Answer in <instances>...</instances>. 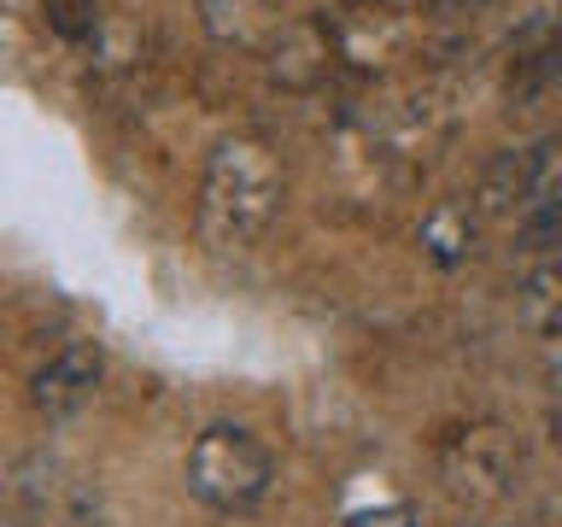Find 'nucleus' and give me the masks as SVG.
Returning <instances> with one entry per match:
<instances>
[{
  "label": "nucleus",
  "mask_w": 562,
  "mask_h": 527,
  "mask_svg": "<svg viewBox=\"0 0 562 527\" xmlns=\"http://www.w3.org/2000/svg\"><path fill=\"white\" fill-rule=\"evenodd\" d=\"M270 474H276L270 451H263L246 428H235V422L205 428L188 451V492L200 504L223 509V516H246L252 504H263Z\"/></svg>",
  "instance_id": "f03ea898"
},
{
  "label": "nucleus",
  "mask_w": 562,
  "mask_h": 527,
  "mask_svg": "<svg viewBox=\"0 0 562 527\" xmlns=\"http://www.w3.org/2000/svg\"><path fill=\"white\" fill-rule=\"evenodd\" d=\"M47 18H53V30H59V35L77 42V35L94 30V0H47Z\"/></svg>",
  "instance_id": "20e7f679"
},
{
  "label": "nucleus",
  "mask_w": 562,
  "mask_h": 527,
  "mask_svg": "<svg viewBox=\"0 0 562 527\" xmlns=\"http://www.w3.org/2000/svg\"><path fill=\"white\" fill-rule=\"evenodd\" d=\"M100 346L94 340H70V346H59L53 358L30 375V404L42 416H77V411H88L94 404V386H100Z\"/></svg>",
  "instance_id": "7ed1b4c3"
},
{
  "label": "nucleus",
  "mask_w": 562,
  "mask_h": 527,
  "mask_svg": "<svg viewBox=\"0 0 562 527\" xmlns=\"http://www.w3.org/2000/svg\"><path fill=\"white\" fill-rule=\"evenodd\" d=\"M281 205V170L258 141H223L200 182V235L217 253H246Z\"/></svg>",
  "instance_id": "f257e3e1"
},
{
  "label": "nucleus",
  "mask_w": 562,
  "mask_h": 527,
  "mask_svg": "<svg viewBox=\"0 0 562 527\" xmlns=\"http://www.w3.org/2000/svg\"><path fill=\"white\" fill-rule=\"evenodd\" d=\"M358 527H411V516H404V509H386V516H363Z\"/></svg>",
  "instance_id": "39448f33"
}]
</instances>
